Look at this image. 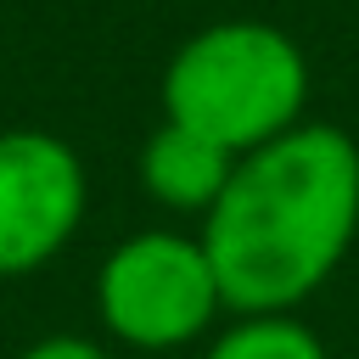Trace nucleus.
<instances>
[{
  "instance_id": "obj_5",
  "label": "nucleus",
  "mask_w": 359,
  "mask_h": 359,
  "mask_svg": "<svg viewBox=\"0 0 359 359\" xmlns=\"http://www.w3.org/2000/svg\"><path fill=\"white\" fill-rule=\"evenodd\" d=\"M236 174V157L224 146H213L208 135L185 129V123H157L140 146V185L157 208L185 213V219H208V208L224 196Z\"/></svg>"
},
{
  "instance_id": "obj_7",
  "label": "nucleus",
  "mask_w": 359,
  "mask_h": 359,
  "mask_svg": "<svg viewBox=\"0 0 359 359\" xmlns=\"http://www.w3.org/2000/svg\"><path fill=\"white\" fill-rule=\"evenodd\" d=\"M17 359H107L90 337H39L34 348H22Z\"/></svg>"
},
{
  "instance_id": "obj_4",
  "label": "nucleus",
  "mask_w": 359,
  "mask_h": 359,
  "mask_svg": "<svg viewBox=\"0 0 359 359\" xmlns=\"http://www.w3.org/2000/svg\"><path fill=\"white\" fill-rule=\"evenodd\" d=\"M90 180L50 129H0V280L45 269L84 224Z\"/></svg>"
},
{
  "instance_id": "obj_2",
  "label": "nucleus",
  "mask_w": 359,
  "mask_h": 359,
  "mask_svg": "<svg viewBox=\"0 0 359 359\" xmlns=\"http://www.w3.org/2000/svg\"><path fill=\"white\" fill-rule=\"evenodd\" d=\"M309 56L264 17H219L180 39L163 67V118L208 135L230 157L269 146L309 118Z\"/></svg>"
},
{
  "instance_id": "obj_1",
  "label": "nucleus",
  "mask_w": 359,
  "mask_h": 359,
  "mask_svg": "<svg viewBox=\"0 0 359 359\" xmlns=\"http://www.w3.org/2000/svg\"><path fill=\"white\" fill-rule=\"evenodd\" d=\"M359 236V140L342 123L303 118L269 146L236 157L224 196L202 219L230 314H297Z\"/></svg>"
},
{
  "instance_id": "obj_3",
  "label": "nucleus",
  "mask_w": 359,
  "mask_h": 359,
  "mask_svg": "<svg viewBox=\"0 0 359 359\" xmlns=\"http://www.w3.org/2000/svg\"><path fill=\"white\" fill-rule=\"evenodd\" d=\"M219 309H224V292H219L202 236L135 230L101 258L95 314L135 353L174 359L180 348L213 331Z\"/></svg>"
},
{
  "instance_id": "obj_8",
  "label": "nucleus",
  "mask_w": 359,
  "mask_h": 359,
  "mask_svg": "<svg viewBox=\"0 0 359 359\" xmlns=\"http://www.w3.org/2000/svg\"><path fill=\"white\" fill-rule=\"evenodd\" d=\"M135 359H151V353H135Z\"/></svg>"
},
{
  "instance_id": "obj_6",
  "label": "nucleus",
  "mask_w": 359,
  "mask_h": 359,
  "mask_svg": "<svg viewBox=\"0 0 359 359\" xmlns=\"http://www.w3.org/2000/svg\"><path fill=\"white\" fill-rule=\"evenodd\" d=\"M202 359H331V353L297 314H236L224 331H213Z\"/></svg>"
}]
</instances>
